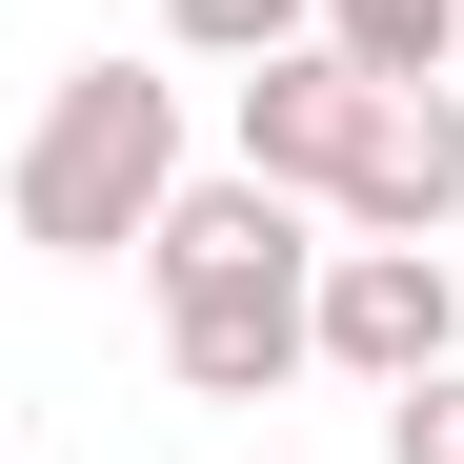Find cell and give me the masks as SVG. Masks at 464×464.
<instances>
[{"label": "cell", "mask_w": 464, "mask_h": 464, "mask_svg": "<svg viewBox=\"0 0 464 464\" xmlns=\"http://www.w3.org/2000/svg\"><path fill=\"white\" fill-rule=\"evenodd\" d=\"M363 61H324V41H283V61H243V182H283V202H343V162H363Z\"/></svg>", "instance_id": "277c9868"}, {"label": "cell", "mask_w": 464, "mask_h": 464, "mask_svg": "<svg viewBox=\"0 0 464 464\" xmlns=\"http://www.w3.org/2000/svg\"><path fill=\"white\" fill-rule=\"evenodd\" d=\"M303 363H343V383H424V363H464V283H444V243H324V283H303Z\"/></svg>", "instance_id": "3957f363"}, {"label": "cell", "mask_w": 464, "mask_h": 464, "mask_svg": "<svg viewBox=\"0 0 464 464\" xmlns=\"http://www.w3.org/2000/svg\"><path fill=\"white\" fill-rule=\"evenodd\" d=\"M383 464H464V363H424V383H383Z\"/></svg>", "instance_id": "ba28073f"}, {"label": "cell", "mask_w": 464, "mask_h": 464, "mask_svg": "<svg viewBox=\"0 0 464 464\" xmlns=\"http://www.w3.org/2000/svg\"><path fill=\"white\" fill-rule=\"evenodd\" d=\"M303 0H162V61H283Z\"/></svg>", "instance_id": "52a82bcc"}, {"label": "cell", "mask_w": 464, "mask_h": 464, "mask_svg": "<svg viewBox=\"0 0 464 464\" xmlns=\"http://www.w3.org/2000/svg\"><path fill=\"white\" fill-rule=\"evenodd\" d=\"M324 222H363V243H444V222H464V102H444V82H383Z\"/></svg>", "instance_id": "5b68a950"}, {"label": "cell", "mask_w": 464, "mask_h": 464, "mask_svg": "<svg viewBox=\"0 0 464 464\" xmlns=\"http://www.w3.org/2000/svg\"><path fill=\"white\" fill-rule=\"evenodd\" d=\"M141 263H162V363L182 404H263V383H303V283H324V243H303L283 182H162V222H141Z\"/></svg>", "instance_id": "6da1fadb"}, {"label": "cell", "mask_w": 464, "mask_h": 464, "mask_svg": "<svg viewBox=\"0 0 464 464\" xmlns=\"http://www.w3.org/2000/svg\"><path fill=\"white\" fill-rule=\"evenodd\" d=\"M303 41H324V61H363V82H444L464 0H303Z\"/></svg>", "instance_id": "8992f818"}, {"label": "cell", "mask_w": 464, "mask_h": 464, "mask_svg": "<svg viewBox=\"0 0 464 464\" xmlns=\"http://www.w3.org/2000/svg\"><path fill=\"white\" fill-rule=\"evenodd\" d=\"M162 182H182V82L162 61H82V82L21 121V162H0V222H21L41 263H102V243L162 222Z\"/></svg>", "instance_id": "7a4b0ae2"}]
</instances>
